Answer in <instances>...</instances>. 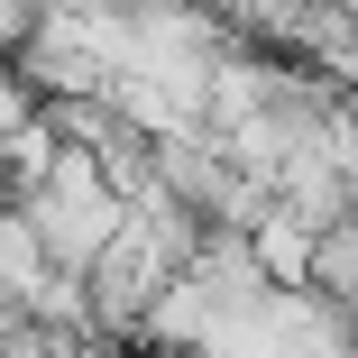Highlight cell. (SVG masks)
Returning a JSON list of instances; mask_svg holds the SVG:
<instances>
[{
    "label": "cell",
    "instance_id": "1",
    "mask_svg": "<svg viewBox=\"0 0 358 358\" xmlns=\"http://www.w3.org/2000/svg\"><path fill=\"white\" fill-rule=\"evenodd\" d=\"M19 120H37V101H28V83H19V74H0V138H10Z\"/></svg>",
    "mask_w": 358,
    "mask_h": 358
}]
</instances>
